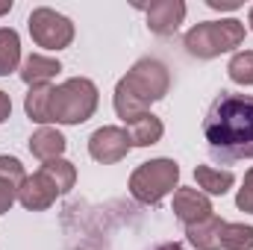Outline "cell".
<instances>
[{
    "label": "cell",
    "mask_w": 253,
    "mask_h": 250,
    "mask_svg": "<svg viewBox=\"0 0 253 250\" xmlns=\"http://www.w3.org/2000/svg\"><path fill=\"white\" fill-rule=\"evenodd\" d=\"M203 138L221 162L253 159V94L221 91L206 109Z\"/></svg>",
    "instance_id": "6da1fadb"
},
{
    "label": "cell",
    "mask_w": 253,
    "mask_h": 250,
    "mask_svg": "<svg viewBox=\"0 0 253 250\" xmlns=\"http://www.w3.org/2000/svg\"><path fill=\"white\" fill-rule=\"evenodd\" d=\"M171 88V77L168 68L159 59H138L126 71V77L118 80L115 85V112L118 118L129 124L132 118L144 115L150 109V103L162 100Z\"/></svg>",
    "instance_id": "7a4b0ae2"
},
{
    "label": "cell",
    "mask_w": 253,
    "mask_h": 250,
    "mask_svg": "<svg viewBox=\"0 0 253 250\" xmlns=\"http://www.w3.org/2000/svg\"><path fill=\"white\" fill-rule=\"evenodd\" d=\"M242 42H245V24L236 21V18L194 24L183 36L186 50L197 59H215V56H221L227 50H236Z\"/></svg>",
    "instance_id": "3957f363"
},
{
    "label": "cell",
    "mask_w": 253,
    "mask_h": 250,
    "mask_svg": "<svg viewBox=\"0 0 253 250\" xmlns=\"http://www.w3.org/2000/svg\"><path fill=\"white\" fill-rule=\"evenodd\" d=\"M97 109V85L85 77H71L50 91V124H83Z\"/></svg>",
    "instance_id": "277c9868"
},
{
    "label": "cell",
    "mask_w": 253,
    "mask_h": 250,
    "mask_svg": "<svg viewBox=\"0 0 253 250\" xmlns=\"http://www.w3.org/2000/svg\"><path fill=\"white\" fill-rule=\"evenodd\" d=\"M177 180H180V165L174 159H150L132 171L129 194L144 206H156L165 194L177 188Z\"/></svg>",
    "instance_id": "5b68a950"
},
{
    "label": "cell",
    "mask_w": 253,
    "mask_h": 250,
    "mask_svg": "<svg viewBox=\"0 0 253 250\" xmlns=\"http://www.w3.org/2000/svg\"><path fill=\"white\" fill-rule=\"evenodd\" d=\"M27 27H30L33 42L39 47H44V50H65L74 42V24H71V18H65L56 9H47V6L33 9L30 18H27Z\"/></svg>",
    "instance_id": "8992f818"
},
{
    "label": "cell",
    "mask_w": 253,
    "mask_h": 250,
    "mask_svg": "<svg viewBox=\"0 0 253 250\" xmlns=\"http://www.w3.org/2000/svg\"><path fill=\"white\" fill-rule=\"evenodd\" d=\"M132 141H129V132L121 126H100L91 132L88 138V153L91 159L103 162V165H112V162H121L126 153H129Z\"/></svg>",
    "instance_id": "52a82bcc"
},
{
    "label": "cell",
    "mask_w": 253,
    "mask_h": 250,
    "mask_svg": "<svg viewBox=\"0 0 253 250\" xmlns=\"http://www.w3.org/2000/svg\"><path fill=\"white\" fill-rule=\"evenodd\" d=\"M174 215L180 218V224L194 227V224L209 221L215 215V209L200 188H177L174 191Z\"/></svg>",
    "instance_id": "ba28073f"
},
{
    "label": "cell",
    "mask_w": 253,
    "mask_h": 250,
    "mask_svg": "<svg viewBox=\"0 0 253 250\" xmlns=\"http://www.w3.org/2000/svg\"><path fill=\"white\" fill-rule=\"evenodd\" d=\"M59 197V186L39 168L33 177H27L24 180V186L18 191V200H21V206L24 209H30V212H42V209H47V206H53V200Z\"/></svg>",
    "instance_id": "9c48e42d"
},
{
    "label": "cell",
    "mask_w": 253,
    "mask_h": 250,
    "mask_svg": "<svg viewBox=\"0 0 253 250\" xmlns=\"http://www.w3.org/2000/svg\"><path fill=\"white\" fill-rule=\"evenodd\" d=\"M186 18V3L183 0H153L147 6V27L156 36H174Z\"/></svg>",
    "instance_id": "30bf717a"
},
{
    "label": "cell",
    "mask_w": 253,
    "mask_h": 250,
    "mask_svg": "<svg viewBox=\"0 0 253 250\" xmlns=\"http://www.w3.org/2000/svg\"><path fill=\"white\" fill-rule=\"evenodd\" d=\"M27 180L24 165L15 156H0V215H6L12 209V203L18 200V191Z\"/></svg>",
    "instance_id": "8fae6325"
},
{
    "label": "cell",
    "mask_w": 253,
    "mask_h": 250,
    "mask_svg": "<svg viewBox=\"0 0 253 250\" xmlns=\"http://www.w3.org/2000/svg\"><path fill=\"white\" fill-rule=\"evenodd\" d=\"M62 71V65L59 59H50V56H44V53H30L24 65H21V80L30 85V88H36V85H50V80L56 77Z\"/></svg>",
    "instance_id": "7c38bea8"
},
{
    "label": "cell",
    "mask_w": 253,
    "mask_h": 250,
    "mask_svg": "<svg viewBox=\"0 0 253 250\" xmlns=\"http://www.w3.org/2000/svg\"><path fill=\"white\" fill-rule=\"evenodd\" d=\"M65 147H68L65 135L59 129H53V126H42V129H36L33 138H30V153H33L36 159H42V162L62 159Z\"/></svg>",
    "instance_id": "4fadbf2b"
},
{
    "label": "cell",
    "mask_w": 253,
    "mask_h": 250,
    "mask_svg": "<svg viewBox=\"0 0 253 250\" xmlns=\"http://www.w3.org/2000/svg\"><path fill=\"white\" fill-rule=\"evenodd\" d=\"M126 132H129L132 147H150V144H156V141L162 138L165 126H162V121H159L156 115L144 112V115H138V118H132V121L126 124Z\"/></svg>",
    "instance_id": "5bb4252c"
},
{
    "label": "cell",
    "mask_w": 253,
    "mask_h": 250,
    "mask_svg": "<svg viewBox=\"0 0 253 250\" xmlns=\"http://www.w3.org/2000/svg\"><path fill=\"white\" fill-rule=\"evenodd\" d=\"M194 180H197V188H203L206 194H227L233 188V183H236V174L212 168V165H197L194 168Z\"/></svg>",
    "instance_id": "9a60e30c"
},
{
    "label": "cell",
    "mask_w": 253,
    "mask_h": 250,
    "mask_svg": "<svg viewBox=\"0 0 253 250\" xmlns=\"http://www.w3.org/2000/svg\"><path fill=\"white\" fill-rule=\"evenodd\" d=\"M221 227H224V221H221L218 215H212V218H209V221H203V224L186 227V236H189V242L197 250H221V245H218Z\"/></svg>",
    "instance_id": "2e32d148"
},
{
    "label": "cell",
    "mask_w": 253,
    "mask_h": 250,
    "mask_svg": "<svg viewBox=\"0 0 253 250\" xmlns=\"http://www.w3.org/2000/svg\"><path fill=\"white\" fill-rule=\"evenodd\" d=\"M21 65V39L12 27H0V77L18 71Z\"/></svg>",
    "instance_id": "e0dca14e"
},
{
    "label": "cell",
    "mask_w": 253,
    "mask_h": 250,
    "mask_svg": "<svg viewBox=\"0 0 253 250\" xmlns=\"http://www.w3.org/2000/svg\"><path fill=\"white\" fill-rule=\"evenodd\" d=\"M50 91H53V85H36V88H30V94L24 100V109H27L30 121L50 124Z\"/></svg>",
    "instance_id": "ac0fdd59"
},
{
    "label": "cell",
    "mask_w": 253,
    "mask_h": 250,
    "mask_svg": "<svg viewBox=\"0 0 253 250\" xmlns=\"http://www.w3.org/2000/svg\"><path fill=\"white\" fill-rule=\"evenodd\" d=\"M218 245L224 250H253V227L227 224V221H224L221 236H218Z\"/></svg>",
    "instance_id": "d6986e66"
},
{
    "label": "cell",
    "mask_w": 253,
    "mask_h": 250,
    "mask_svg": "<svg viewBox=\"0 0 253 250\" xmlns=\"http://www.w3.org/2000/svg\"><path fill=\"white\" fill-rule=\"evenodd\" d=\"M42 171L59 186V194H68L71 188H74V180H77V168L68 162V159H50V162H44L42 165Z\"/></svg>",
    "instance_id": "ffe728a7"
},
{
    "label": "cell",
    "mask_w": 253,
    "mask_h": 250,
    "mask_svg": "<svg viewBox=\"0 0 253 250\" xmlns=\"http://www.w3.org/2000/svg\"><path fill=\"white\" fill-rule=\"evenodd\" d=\"M227 74H230V80L239 83V85H253V50L236 53V56L230 59V65H227Z\"/></svg>",
    "instance_id": "44dd1931"
},
{
    "label": "cell",
    "mask_w": 253,
    "mask_h": 250,
    "mask_svg": "<svg viewBox=\"0 0 253 250\" xmlns=\"http://www.w3.org/2000/svg\"><path fill=\"white\" fill-rule=\"evenodd\" d=\"M236 206H239L242 212H251L253 215V168L245 174V183H242L239 194H236Z\"/></svg>",
    "instance_id": "7402d4cb"
},
{
    "label": "cell",
    "mask_w": 253,
    "mask_h": 250,
    "mask_svg": "<svg viewBox=\"0 0 253 250\" xmlns=\"http://www.w3.org/2000/svg\"><path fill=\"white\" fill-rule=\"evenodd\" d=\"M209 9H218V12H236L242 6V0H206Z\"/></svg>",
    "instance_id": "603a6c76"
},
{
    "label": "cell",
    "mask_w": 253,
    "mask_h": 250,
    "mask_svg": "<svg viewBox=\"0 0 253 250\" xmlns=\"http://www.w3.org/2000/svg\"><path fill=\"white\" fill-rule=\"evenodd\" d=\"M9 115H12V100H9L6 91H0V124H3Z\"/></svg>",
    "instance_id": "cb8c5ba5"
},
{
    "label": "cell",
    "mask_w": 253,
    "mask_h": 250,
    "mask_svg": "<svg viewBox=\"0 0 253 250\" xmlns=\"http://www.w3.org/2000/svg\"><path fill=\"white\" fill-rule=\"evenodd\" d=\"M12 6H15L12 0H3V3H0V15H9V12H12Z\"/></svg>",
    "instance_id": "d4e9b609"
},
{
    "label": "cell",
    "mask_w": 253,
    "mask_h": 250,
    "mask_svg": "<svg viewBox=\"0 0 253 250\" xmlns=\"http://www.w3.org/2000/svg\"><path fill=\"white\" fill-rule=\"evenodd\" d=\"M156 250H183V245H177V242H168V245H162V248Z\"/></svg>",
    "instance_id": "484cf974"
},
{
    "label": "cell",
    "mask_w": 253,
    "mask_h": 250,
    "mask_svg": "<svg viewBox=\"0 0 253 250\" xmlns=\"http://www.w3.org/2000/svg\"><path fill=\"white\" fill-rule=\"evenodd\" d=\"M248 24H251V30H253V6H251V12H248Z\"/></svg>",
    "instance_id": "4316f807"
}]
</instances>
